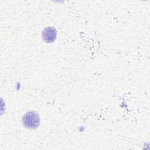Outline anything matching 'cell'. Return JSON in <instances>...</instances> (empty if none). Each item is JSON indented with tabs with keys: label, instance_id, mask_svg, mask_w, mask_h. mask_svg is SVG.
I'll list each match as a JSON object with an SVG mask.
<instances>
[{
	"label": "cell",
	"instance_id": "obj_1",
	"mask_svg": "<svg viewBox=\"0 0 150 150\" xmlns=\"http://www.w3.org/2000/svg\"><path fill=\"white\" fill-rule=\"evenodd\" d=\"M22 120L23 125L29 129H35L40 124L39 115L35 111L26 112L23 116Z\"/></svg>",
	"mask_w": 150,
	"mask_h": 150
},
{
	"label": "cell",
	"instance_id": "obj_2",
	"mask_svg": "<svg viewBox=\"0 0 150 150\" xmlns=\"http://www.w3.org/2000/svg\"><path fill=\"white\" fill-rule=\"evenodd\" d=\"M42 36L45 42L47 43H52L56 39V30L53 27H47L42 32Z\"/></svg>",
	"mask_w": 150,
	"mask_h": 150
}]
</instances>
